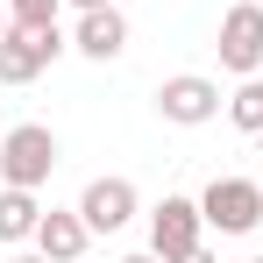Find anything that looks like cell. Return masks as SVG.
I'll return each mask as SVG.
<instances>
[{
	"label": "cell",
	"instance_id": "cell-1",
	"mask_svg": "<svg viewBox=\"0 0 263 263\" xmlns=\"http://www.w3.org/2000/svg\"><path fill=\"white\" fill-rule=\"evenodd\" d=\"M57 171V135L43 128V121H22V128H0V178L7 185H43V178Z\"/></svg>",
	"mask_w": 263,
	"mask_h": 263
},
{
	"label": "cell",
	"instance_id": "cell-2",
	"mask_svg": "<svg viewBox=\"0 0 263 263\" xmlns=\"http://www.w3.org/2000/svg\"><path fill=\"white\" fill-rule=\"evenodd\" d=\"M71 50V36L50 22V29H7V43H0V86H29V79H43V64H57Z\"/></svg>",
	"mask_w": 263,
	"mask_h": 263
},
{
	"label": "cell",
	"instance_id": "cell-3",
	"mask_svg": "<svg viewBox=\"0 0 263 263\" xmlns=\"http://www.w3.org/2000/svg\"><path fill=\"white\" fill-rule=\"evenodd\" d=\"M199 214H206V228H220V235H256L263 228V185L256 178H214V185L199 192Z\"/></svg>",
	"mask_w": 263,
	"mask_h": 263
},
{
	"label": "cell",
	"instance_id": "cell-4",
	"mask_svg": "<svg viewBox=\"0 0 263 263\" xmlns=\"http://www.w3.org/2000/svg\"><path fill=\"white\" fill-rule=\"evenodd\" d=\"M214 50H220V71H235V79H256L263 71V7L256 0H235V7L220 14Z\"/></svg>",
	"mask_w": 263,
	"mask_h": 263
},
{
	"label": "cell",
	"instance_id": "cell-5",
	"mask_svg": "<svg viewBox=\"0 0 263 263\" xmlns=\"http://www.w3.org/2000/svg\"><path fill=\"white\" fill-rule=\"evenodd\" d=\"M199 235H206V214H199V199H185V192H164L157 199V214H149V249L164 263H185L199 249Z\"/></svg>",
	"mask_w": 263,
	"mask_h": 263
},
{
	"label": "cell",
	"instance_id": "cell-6",
	"mask_svg": "<svg viewBox=\"0 0 263 263\" xmlns=\"http://www.w3.org/2000/svg\"><path fill=\"white\" fill-rule=\"evenodd\" d=\"M220 107H228L220 86H214V79H199V71H178V79L157 86V114H164L171 128H206Z\"/></svg>",
	"mask_w": 263,
	"mask_h": 263
},
{
	"label": "cell",
	"instance_id": "cell-7",
	"mask_svg": "<svg viewBox=\"0 0 263 263\" xmlns=\"http://www.w3.org/2000/svg\"><path fill=\"white\" fill-rule=\"evenodd\" d=\"M71 50L92 57V64H114V57L128 50V14H121V7H86L79 29H71Z\"/></svg>",
	"mask_w": 263,
	"mask_h": 263
},
{
	"label": "cell",
	"instance_id": "cell-8",
	"mask_svg": "<svg viewBox=\"0 0 263 263\" xmlns=\"http://www.w3.org/2000/svg\"><path fill=\"white\" fill-rule=\"evenodd\" d=\"M79 214H86L92 235L128 228V220H135V185H128V178H92L86 192H79Z\"/></svg>",
	"mask_w": 263,
	"mask_h": 263
},
{
	"label": "cell",
	"instance_id": "cell-9",
	"mask_svg": "<svg viewBox=\"0 0 263 263\" xmlns=\"http://www.w3.org/2000/svg\"><path fill=\"white\" fill-rule=\"evenodd\" d=\"M86 242H92V228H86V214L71 206H43V220H36V249H43L50 263H79L86 256Z\"/></svg>",
	"mask_w": 263,
	"mask_h": 263
},
{
	"label": "cell",
	"instance_id": "cell-10",
	"mask_svg": "<svg viewBox=\"0 0 263 263\" xmlns=\"http://www.w3.org/2000/svg\"><path fill=\"white\" fill-rule=\"evenodd\" d=\"M36 220H43V199L29 185H0V242H36Z\"/></svg>",
	"mask_w": 263,
	"mask_h": 263
},
{
	"label": "cell",
	"instance_id": "cell-11",
	"mask_svg": "<svg viewBox=\"0 0 263 263\" xmlns=\"http://www.w3.org/2000/svg\"><path fill=\"white\" fill-rule=\"evenodd\" d=\"M228 121L242 135H263V79H242V86L228 92Z\"/></svg>",
	"mask_w": 263,
	"mask_h": 263
},
{
	"label": "cell",
	"instance_id": "cell-12",
	"mask_svg": "<svg viewBox=\"0 0 263 263\" xmlns=\"http://www.w3.org/2000/svg\"><path fill=\"white\" fill-rule=\"evenodd\" d=\"M57 7H64V0H7V14H14L22 29H50V22H57Z\"/></svg>",
	"mask_w": 263,
	"mask_h": 263
},
{
	"label": "cell",
	"instance_id": "cell-13",
	"mask_svg": "<svg viewBox=\"0 0 263 263\" xmlns=\"http://www.w3.org/2000/svg\"><path fill=\"white\" fill-rule=\"evenodd\" d=\"M7 29H14V14H7V0H0V43H7Z\"/></svg>",
	"mask_w": 263,
	"mask_h": 263
},
{
	"label": "cell",
	"instance_id": "cell-14",
	"mask_svg": "<svg viewBox=\"0 0 263 263\" xmlns=\"http://www.w3.org/2000/svg\"><path fill=\"white\" fill-rule=\"evenodd\" d=\"M121 263H164V256H157V249H142V256H121Z\"/></svg>",
	"mask_w": 263,
	"mask_h": 263
},
{
	"label": "cell",
	"instance_id": "cell-15",
	"mask_svg": "<svg viewBox=\"0 0 263 263\" xmlns=\"http://www.w3.org/2000/svg\"><path fill=\"white\" fill-rule=\"evenodd\" d=\"M71 7H79V14H86V7H114V0H71Z\"/></svg>",
	"mask_w": 263,
	"mask_h": 263
},
{
	"label": "cell",
	"instance_id": "cell-16",
	"mask_svg": "<svg viewBox=\"0 0 263 263\" xmlns=\"http://www.w3.org/2000/svg\"><path fill=\"white\" fill-rule=\"evenodd\" d=\"M185 263H220V256H206V249H192V256H185Z\"/></svg>",
	"mask_w": 263,
	"mask_h": 263
},
{
	"label": "cell",
	"instance_id": "cell-17",
	"mask_svg": "<svg viewBox=\"0 0 263 263\" xmlns=\"http://www.w3.org/2000/svg\"><path fill=\"white\" fill-rule=\"evenodd\" d=\"M14 263H50V256H43V249H29V256H14Z\"/></svg>",
	"mask_w": 263,
	"mask_h": 263
},
{
	"label": "cell",
	"instance_id": "cell-18",
	"mask_svg": "<svg viewBox=\"0 0 263 263\" xmlns=\"http://www.w3.org/2000/svg\"><path fill=\"white\" fill-rule=\"evenodd\" d=\"M256 157H263V135H256Z\"/></svg>",
	"mask_w": 263,
	"mask_h": 263
},
{
	"label": "cell",
	"instance_id": "cell-19",
	"mask_svg": "<svg viewBox=\"0 0 263 263\" xmlns=\"http://www.w3.org/2000/svg\"><path fill=\"white\" fill-rule=\"evenodd\" d=\"M0 128H7V114H0Z\"/></svg>",
	"mask_w": 263,
	"mask_h": 263
},
{
	"label": "cell",
	"instance_id": "cell-20",
	"mask_svg": "<svg viewBox=\"0 0 263 263\" xmlns=\"http://www.w3.org/2000/svg\"><path fill=\"white\" fill-rule=\"evenodd\" d=\"M79 263H92V256H79Z\"/></svg>",
	"mask_w": 263,
	"mask_h": 263
},
{
	"label": "cell",
	"instance_id": "cell-21",
	"mask_svg": "<svg viewBox=\"0 0 263 263\" xmlns=\"http://www.w3.org/2000/svg\"><path fill=\"white\" fill-rule=\"evenodd\" d=\"M256 7H263V0H256Z\"/></svg>",
	"mask_w": 263,
	"mask_h": 263
},
{
	"label": "cell",
	"instance_id": "cell-22",
	"mask_svg": "<svg viewBox=\"0 0 263 263\" xmlns=\"http://www.w3.org/2000/svg\"><path fill=\"white\" fill-rule=\"evenodd\" d=\"M256 263H263V256H256Z\"/></svg>",
	"mask_w": 263,
	"mask_h": 263
}]
</instances>
